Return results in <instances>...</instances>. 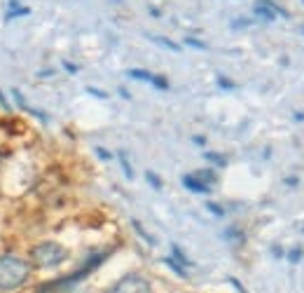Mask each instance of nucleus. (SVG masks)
I'll list each match as a JSON object with an SVG mask.
<instances>
[{"instance_id": "f257e3e1", "label": "nucleus", "mask_w": 304, "mask_h": 293, "mask_svg": "<svg viewBox=\"0 0 304 293\" xmlns=\"http://www.w3.org/2000/svg\"><path fill=\"white\" fill-rule=\"evenodd\" d=\"M31 277V265L17 256H0V288H19Z\"/></svg>"}, {"instance_id": "f03ea898", "label": "nucleus", "mask_w": 304, "mask_h": 293, "mask_svg": "<svg viewBox=\"0 0 304 293\" xmlns=\"http://www.w3.org/2000/svg\"><path fill=\"white\" fill-rule=\"evenodd\" d=\"M68 258V251L56 242H42L31 249V260L38 267H56Z\"/></svg>"}, {"instance_id": "7ed1b4c3", "label": "nucleus", "mask_w": 304, "mask_h": 293, "mask_svg": "<svg viewBox=\"0 0 304 293\" xmlns=\"http://www.w3.org/2000/svg\"><path fill=\"white\" fill-rule=\"evenodd\" d=\"M105 293H152V286L145 277L141 275H127L122 277L115 286H110Z\"/></svg>"}, {"instance_id": "20e7f679", "label": "nucleus", "mask_w": 304, "mask_h": 293, "mask_svg": "<svg viewBox=\"0 0 304 293\" xmlns=\"http://www.w3.org/2000/svg\"><path fill=\"white\" fill-rule=\"evenodd\" d=\"M129 75L131 78H138V80H148V82H152L157 89H166L169 87V82L161 78H157V75H152V73H145V71H129Z\"/></svg>"}, {"instance_id": "39448f33", "label": "nucleus", "mask_w": 304, "mask_h": 293, "mask_svg": "<svg viewBox=\"0 0 304 293\" xmlns=\"http://www.w3.org/2000/svg\"><path fill=\"white\" fill-rule=\"evenodd\" d=\"M182 185L190 188V190H194V193H211V185L199 183V178L197 176H182Z\"/></svg>"}, {"instance_id": "423d86ee", "label": "nucleus", "mask_w": 304, "mask_h": 293, "mask_svg": "<svg viewBox=\"0 0 304 293\" xmlns=\"http://www.w3.org/2000/svg\"><path fill=\"white\" fill-rule=\"evenodd\" d=\"M299 254H302V251H293V254H290V260H293V263H295V260H299Z\"/></svg>"}]
</instances>
